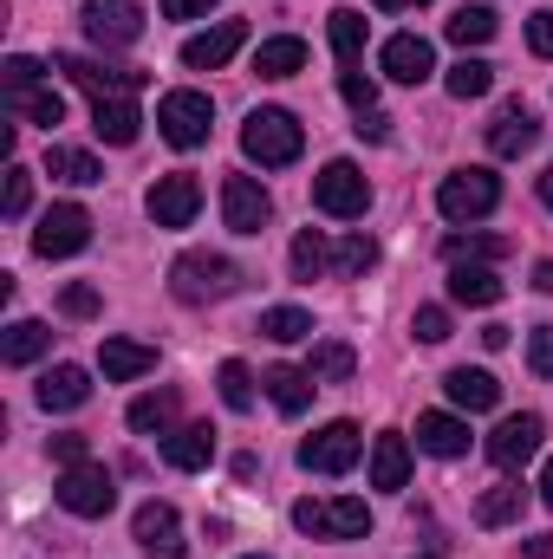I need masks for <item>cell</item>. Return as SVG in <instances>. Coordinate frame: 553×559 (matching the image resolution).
I'll list each match as a JSON object with an SVG mask.
<instances>
[{"label":"cell","mask_w":553,"mask_h":559,"mask_svg":"<svg viewBox=\"0 0 553 559\" xmlns=\"http://www.w3.org/2000/svg\"><path fill=\"white\" fill-rule=\"evenodd\" d=\"M248 559H261V554H248Z\"/></svg>","instance_id":"obj_59"},{"label":"cell","mask_w":553,"mask_h":559,"mask_svg":"<svg viewBox=\"0 0 553 559\" xmlns=\"http://www.w3.org/2000/svg\"><path fill=\"white\" fill-rule=\"evenodd\" d=\"M528 46H534L541 59H553V7H541V13L528 20Z\"/></svg>","instance_id":"obj_49"},{"label":"cell","mask_w":553,"mask_h":559,"mask_svg":"<svg viewBox=\"0 0 553 559\" xmlns=\"http://www.w3.org/2000/svg\"><path fill=\"white\" fill-rule=\"evenodd\" d=\"M92 404V371L85 365H52L39 378V411H79Z\"/></svg>","instance_id":"obj_21"},{"label":"cell","mask_w":553,"mask_h":559,"mask_svg":"<svg viewBox=\"0 0 553 559\" xmlns=\"http://www.w3.org/2000/svg\"><path fill=\"white\" fill-rule=\"evenodd\" d=\"M436 209L449 222H482V215L502 209V176L495 169H456V176L436 182Z\"/></svg>","instance_id":"obj_5"},{"label":"cell","mask_w":553,"mask_h":559,"mask_svg":"<svg viewBox=\"0 0 553 559\" xmlns=\"http://www.w3.org/2000/svg\"><path fill=\"white\" fill-rule=\"evenodd\" d=\"M46 345H52V332H46L39 319H13V325L0 332V358H7V365H33Z\"/></svg>","instance_id":"obj_31"},{"label":"cell","mask_w":553,"mask_h":559,"mask_svg":"<svg viewBox=\"0 0 553 559\" xmlns=\"http://www.w3.org/2000/svg\"><path fill=\"white\" fill-rule=\"evenodd\" d=\"M416 449L456 462V455H469V423L449 417V411H423V417H416Z\"/></svg>","instance_id":"obj_20"},{"label":"cell","mask_w":553,"mask_h":559,"mask_svg":"<svg viewBox=\"0 0 553 559\" xmlns=\"http://www.w3.org/2000/svg\"><path fill=\"white\" fill-rule=\"evenodd\" d=\"M378 66H385L398 85H423V79L436 72V52H430V39H416V33H398V39H385Z\"/></svg>","instance_id":"obj_17"},{"label":"cell","mask_w":553,"mask_h":559,"mask_svg":"<svg viewBox=\"0 0 553 559\" xmlns=\"http://www.w3.org/2000/svg\"><path fill=\"white\" fill-rule=\"evenodd\" d=\"M59 306H66L72 319H98V286H85V280H72V286L59 293Z\"/></svg>","instance_id":"obj_46"},{"label":"cell","mask_w":553,"mask_h":559,"mask_svg":"<svg viewBox=\"0 0 553 559\" xmlns=\"http://www.w3.org/2000/svg\"><path fill=\"white\" fill-rule=\"evenodd\" d=\"M156 131H163V143H176V150H202L209 131H215L209 92H169V98L156 105Z\"/></svg>","instance_id":"obj_8"},{"label":"cell","mask_w":553,"mask_h":559,"mask_svg":"<svg viewBox=\"0 0 553 559\" xmlns=\"http://www.w3.org/2000/svg\"><path fill=\"white\" fill-rule=\"evenodd\" d=\"M52 66H59L79 92H92V98H131V92H143V72L105 66V59H85V52H59Z\"/></svg>","instance_id":"obj_11"},{"label":"cell","mask_w":553,"mask_h":559,"mask_svg":"<svg viewBox=\"0 0 553 559\" xmlns=\"http://www.w3.org/2000/svg\"><path fill=\"white\" fill-rule=\"evenodd\" d=\"M52 495H59V508L79 514V521H105V514L118 508V481H111V468H98V462H72Z\"/></svg>","instance_id":"obj_6"},{"label":"cell","mask_w":553,"mask_h":559,"mask_svg":"<svg viewBox=\"0 0 553 559\" xmlns=\"http://www.w3.org/2000/svg\"><path fill=\"white\" fill-rule=\"evenodd\" d=\"M215 0H163V20H202Z\"/></svg>","instance_id":"obj_50"},{"label":"cell","mask_w":553,"mask_h":559,"mask_svg":"<svg viewBox=\"0 0 553 559\" xmlns=\"http://www.w3.org/2000/svg\"><path fill=\"white\" fill-rule=\"evenodd\" d=\"M411 332L423 338V345H443V338H449V312H443V306H416Z\"/></svg>","instance_id":"obj_44"},{"label":"cell","mask_w":553,"mask_h":559,"mask_svg":"<svg viewBox=\"0 0 553 559\" xmlns=\"http://www.w3.org/2000/svg\"><path fill=\"white\" fill-rule=\"evenodd\" d=\"M541 436H548V423L534 417V411L502 417V429L489 436V462H495V468H528V462L541 455Z\"/></svg>","instance_id":"obj_14"},{"label":"cell","mask_w":553,"mask_h":559,"mask_svg":"<svg viewBox=\"0 0 553 559\" xmlns=\"http://www.w3.org/2000/svg\"><path fill=\"white\" fill-rule=\"evenodd\" d=\"M169 423H176V391H150V397H138L131 404V429H156V436H169Z\"/></svg>","instance_id":"obj_38"},{"label":"cell","mask_w":553,"mask_h":559,"mask_svg":"<svg viewBox=\"0 0 553 559\" xmlns=\"http://www.w3.org/2000/svg\"><path fill=\"white\" fill-rule=\"evenodd\" d=\"M332 52H339V66H345V72L358 66V52H365V13H352V7H339V13H332Z\"/></svg>","instance_id":"obj_37"},{"label":"cell","mask_w":553,"mask_h":559,"mask_svg":"<svg viewBox=\"0 0 553 559\" xmlns=\"http://www.w3.org/2000/svg\"><path fill=\"white\" fill-rule=\"evenodd\" d=\"M0 79H7V92H20V85H39V59H26V52H13V59L0 66Z\"/></svg>","instance_id":"obj_48"},{"label":"cell","mask_w":553,"mask_h":559,"mask_svg":"<svg viewBox=\"0 0 553 559\" xmlns=\"http://www.w3.org/2000/svg\"><path fill=\"white\" fill-rule=\"evenodd\" d=\"M443 391H449V404H456V411H469V417H482V411H495V404H502L495 371H475V365H456V371L443 378Z\"/></svg>","instance_id":"obj_18"},{"label":"cell","mask_w":553,"mask_h":559,"mask_svg":"<svg viewBox=\"0 0 553 559\" xmlns=\"http://www.w3.org/2000/svg\"><path fill=\"white\" fill-rule=\"evenodd\" d=\"M261 332H268L274 345H299V338H313V319H306L299 306H268V312H261Z\"/></svg>","instance_id":"obj_39"},{"label":"cell","mask_w":553,"mask_h":559,"mask_svg":"<svg viewBox=\"0 0 553 559\" xmlns=\"http://www.w3.org/2000/svg\"><path fill=\"white\" fill-rule=\"evenodd\" d=\"M541 202H548V209H553V169H548V176H541Z\"/></svg>","instance_id":"obj_57"},{"label":"cell","mask_w":553,"mask_h":559,"mask_svg":"<svg viewBox=\"0 0 553 559\" xmlns=\"http://www.w3.org/2000/svg\"><path fill=\"white\" fill-rule=\"evenodd\" d=\"M46 176H59V182H72V189L105 182L98 156H92V150H79V143H46Z\"/></svg>","instance_id":"obj_29"},{"label":"cell","mask_w":553,"mask_h":559,"mask_svg":"<svg viewBox=\"0 0 553 559\" xmlns=\"http://www.w3.org/2000/svg\"><path fill=\"white\" fill-rule=\"evenodd\" d=\"M222 222H228V235H261V228L274 222L268 189H261L255 176H228V182H222Z\"/></svg>","instance_id":"obj_13"},{"label":"cell","mask_w":553,"mask_h":559,"mask_svg":"<svg viewBox=\"0 0 553 559\" xmlns=\"http://www.w3.org/2000/svg\"><path fill=\"white\" fill-rule=\"evenodd\" d=\"M79 20H85V33H92L98 46H138L143 39V7L138 0H85Z\"/></svg>","instance_id":"obj_12"},{"label":"cell","mask_w":553,"mask_h":559,"mask_svg":"<svg viewBox=\"0 0 553 559\" xmlns=\"http://www.w3.org/2000/svg\"><path fill=\"white\" fill-rule=\"evenodd\" d=\"M521 554H528V559H553V534H541V540H528Z\"/></svg>","instance_id":"obj_53"},{"label":"cell","mask_w":553,"mask_h":559,"mask_svg":"<svg viewBox=\"0 0 553 559\" xmlns=\"http://www.w3.org/2000/svg\"><path fill=\"white\" fill-rule=\"evenodd\" d=\"M319 384H345L352 371H358V358H352V345H313V365H306Z\"/></svg>","instance_id":"obj_40"},{"label":"cell","mask_w":553,"mask_h":559,"mask_svg":"<svg viewBox=\"0 0 553 559\" xmlns=\"http://www.w3.org/2000/svg\"><path fill=\"white\" fill-rule=\"evenodd\" d=\"M508 286L495 280V267H482V261H449V299L456 306H495Z\"/></svg>","instance_id":"obj_26"},{"label":"cell","mask_w":553,"mask_h":559,"mask_svg":"<svg viewBox=\"0 0 553 559\" xmlns=\"http://www.w3.org/2000/svg\"><path fill=\"white\" fill-rule=\"evenodd\" d=\"M242 150H248V163H261V169H286L299 150H306V131H299V118L293 111H248V124H242Z\"/></svg>","instance_id":"obj_2"},{"label":"cell","mask_w":553,"mask_h":559,"mask_svg":"<svg viewBox=\"0 0 553 559\" xmlns=\"http://www.w3.org/2000/svg\"><path fill=\"white\" fill-rule=\"evenodd\" d=\"M416 7H430V0H378V13H416Z\"/></svg>","instance_id":"obj_54"},{"label":"cell","mask_w":553,"mask_h":559,"mask_svg":"<svg viewBox=\"0 0 553 559\" xmlns=\"http://www.w3.org/2000/svg\"><path fill=\"white\" fill-rule=\"evenodd\" d=\"M313 209L319 215H332V222H358L365 209H372V182H365V169L358 163H326L319 176H313Z\"/></svg>","instance_id":"obj_4"},{"label":"cell","mask_w":553,"mask_h":559,"mask_svg":"<svg viewBox=\"0 0 553 559\" xmlns=\"http://www.w3.org/2000/svg\"><path fill=\"white\" fill-rule=\"evenodd\" d=\"M534 143H541L534 111H528V105H502V118L489 124V150H495V156H528Z\"/></svg>","instance_id":"obj_23"},{"label":"cell","mask_w":553,"mask_h":559,"mask_svg":"<svg viewBox=\"0 0 553 559\" xmlns=\"http://www.w3.org/2000/svg\"><path fill=\"white\" fill-rule=\"evenodd\" d=\"M261 384H268V397H274L280 417H299V411L313 404V391H319V378H313V371H299V365H274Z\"/></svg>","instance_id":"obj_27"},{"label":"cell","mask_w":553,"mask_h":559,"mask_svg":"<svg viewBox=\"0 0 553 559\" xmlns=\"http://www.w3.org/2000/svg\"><path fill=\"white\" fill-rule=\"evenodd\" d=\"M255 72H261V79H293V72H306V39H293V33L261 39V52H255Z\"/></svg>","instance_id":"obj_30"},{"label":"cell","mask_w":553,"mask_h":559,"mask_svg":"<svg viewBox=\"0 0 553 559\" xmlns=\"http://www.w3.org/2000/svg\"><path fill=\"white\" fill-rule=\"evenodd\" d=\"M26 202H33V176L13 163V169H7V195H0V209H7V215H26Z\"/></svg>","instance_id":"obj_45"},{"label":"cell","mask_w":553,"mask_h":559,"mask_svg":"<svg viewBox=\"0 0 553 559\" xmlns=\"http://www.w3.org/2000/svg\"><path fill=\"white\" fill-rule=\"evenodd\" d=\"M286 261H293V280H319L326 267H332V248H326V235H319V228H299Z\"/></svg>","instance_id":"obj_33"},{"label":"cell","mask_w":553,"mask_h":559,"mask_svg":"<svg viewBox=\"0 0 553 559\" xmlns=\"http://www.w3.org/2000/svg\"><path fill=\"white\" fill-rule=\"evenodd\" d=\"M339 92H345V105H352L358 118H365V111H378V85H372L358 66H352V72H339Z\"/></svg>","instance_id":"obj_43"},{"label":"cell","mask_w":553,"mask_h":559,"mask_svg":"<svg viewBox=\"0 0 553 559\" xmlns=\"http://www.w3.org/2000/svg\"><path fill=\"white\" fill-rule=\"evenodd\" d=\"M534 286H541V293H553V261H541V267H534Z\"/></svg>","instance_id":"obj_55"},{"label":"cell","mask_w":553,"mask_h":559,"mask_svg":"<svg viewBox=\"0 0 553 559\" xmlns=\"http://www.w3.org/2000/svg\"><path fill=\"white\" fill-rule=\"evenodd\" d=\"M215 391H222L228 411H248V404H255V371H248L242 358H228V365L215 371Z\"/></svg>","instance_id":"obj_41"},{"label":"cell","mask_w":553,"mask_h":559,"mask_svg":"<svg viewBox=\"0 0 553 559\" xmlns=\"http://www.w3.org/2000/svg\"><path fill=\"white\" fill-rule=\"evenodd\" d=\"M358 138L385 143V138H391V124H385V118H378V111H365V118H358Z\"/></svg>","instance_id":"obj_52"},{"label":"cell","mask_w":553,"mask_h":559,"mask_svg":"<svg viewBox=\"0 0 553 559\" xmlns=\"http://www.w3.org/2000/svg\"><path fill=\"white\" fill-rule=\"evenodd\" d=\"M163 462H169V468H183V475L209 468V462H215V429H202V423L169 429V436H163Z\"/></svg>","instance_id":"obj_22"},{"label":"cell","mask_w":553,"mask_h":559,"mask_svg":"<svg viewBox=\"0 0 553 559\" xmlns=\"http://www.w3.org/2000/svg\"><path fill=\"white\" fill-rule=\"evenodd\" d=\"M7 111L26 118V124H39V131L66 124V98H59L52 85H20V92H7Z\"/></svg>","instance_id":"obj_28"},{"label":"cell","mask_w":553,"mask_h":559,"mask_svg":"<svg viewBox=\"0 0 553 559\" xmlns=\"http://www.w3.org/2000/svg\"><path fill=\"white\" fill-rule=\"evenodd\" d=\"M92 131L105 143H118V150H131L143 138V111L131 98H92Z\"/></svg>","instance_id":"obj_24"},{"label":"cell","mask_w":553,"mask_h":559,"mask_svg":"<svg viewBox=\"0 0 553 559\" xmlns=\"http://www.w3.org/2000/svg\"><path fill=\"white\" fill-rule=\"evenodd\" d=\"M423 559H443V554H423Z\"/></svg>","instance_id":"obj_58"},{"label":"cell","mask_w":553,"mask_h":559,"mask_svg":"<svg viewBox=\"0 0 553 559\" xmlns=\"http://www.w3.org/2000/svg\"><path fill=\"white\" fill-rule=\"evenodd\" d=\"M98 371H105V384H131V378H143V371H156V345H138V338H105Z\"/></svg>","instance_id":"obj_25"},{"label":"cell","mask_w":553,"mask_h":559,"mask_svg":"<svg viewBox=\"0 0 553 559\" xmlns=\"http://www.w3.org/2000/svg\"><path fill=\"white\" fill-rule=\"evenodd\" d=\"M52 455L72 468V462H85V436H52Z\"/></svg>","instance_id":"obj_51"},{"label":"cell","mask_w":553,"mask_h":559,"mask_svg":"<svg viewBox=\"0 0 553 559\" xmlns=\"http://www.w3.org/2000/svg\"><path fill=\"white\" fill-rule=\"evenodd\" d=\"M372 261H378V241H372V235H352V241L332 248V267H339V274H365Z\"/></svg>","instance_id":"obj_42"},{"label":"cell","mask_w":553,"mask_h":559,"mask_svg":"<svg viewBox=\"0 0 553 559\" xmlns=\"http://www.w3.org/2000/svg\"><path fill=\"white\" fill-rule=\"evenodd\" d=\"M495 26H502V20H495L489 7H456L443 33H449V39H456V46L469 52V46H489V39H495Z\"/></svg>","instance_id":"obj_32"},{"label":"cell","mask_w":553,"mask_h":559,"mask_svg":"<svg viewBox=\"0 0 553 559\" xmlns=\"http://www.w3.org/2000/svg\"><path fill=\"white\" fill-rule=\"evenodd\" d=\"M541 501L553 508V455H548V468H541Z\"/></svg>","instance_id":"obj_56"},{"label":"cell","mask_w":553,"mask_h":559,"mask_svg":"<svg viewBox=\"0 0 553 559\" xmlns=\"http://www.w3.org/2000/svg\"><path fill=\"white\" fill-rule=\"evenodd\" d=\"M508 248L515 241H502V235H449L443 241V261H482L489 267V261H508Z\"/></svg>","instance_id":"obj_35"},{"label":"cell","mask_w":553,"mask_h":559,"mask_svg":"<svg viewBox=\"0 0 553 559\" xmlns=\"http://www.w3.org/2000/svg\"><path fill=\"white\" fill-rule=\"evenodd\" d=\"M528 365H534V378H553V325H534V338H528Z\"/></svg>","instance_id":"obj_47"},{"label":"cell","mask_w":553,"mask_h":559,"mask_svg":"<svg viewBox=\"0 0 553 559\" xmlns=\"http://www.w3.org/2000/svg\"><path fill=\"white\" fill-rule=\"evenodd\" d=\"M443 85H449V98H489L495 66H489V59H456V66L443 72Z\"/></svg>","instance_id":"obj_34"},{"label":"cell","mask_w":553,"mask_h":559,"mask_svg":"<svg viewBox=\"0 0 553 559\" xmlns=\"http://www.w3.org/2000/svg\"><path fill=\"white\" fill-rule=\"evenodd\" d=\"M372 488H385V495H404L411 488V442L398 429H385L372 442Z\"/></svg>","instance_id":"obj_19"},{"label":"cell","mask_w":553,"mask_h":559,"mask_svg":"<svg viewBox=\"0 0 553 559\" xmlns=\"http://www.w3.org/2000/svg\"><path fill=\"white\" fill-rule=\"evenodd\" d=\"M358 455H365V436H358V423H345V417L313 429L299 442V468L306 475H345V468H358Z\"/></svg>","instance_id":"obj_7"},{"label":"cell","mask_w":553,"mask_h":559,"mask_svg":"<svg viewBox=\"0 0 553 559\" xmlns=\"http://www.w3.org/2000/svg\"><path fill=\"white\" fill-rule=\"evenodd\" d=\"M143 209H150V222H156V228H189V222H196V209H202V182H196L189 169L156 176V182H150V195H143Z\"/></svg>","instance_id":"obj_10"},{"label":"cell","mask_w":553,"mask_h":559,"mask_svg":"<svg viewBox=\"0 0 553 559\" xmlns=\"http://www.w3.org/2000/svg\"><path fill=\"white\" fill-rule=\"evenodd\" d=\"M293 527L313 534V540H365V534H372V508L352 501V495H332V501H293Z\"/></svg>","instance_id":"obj_3"},{"label":"cell","mask_w":553,"mask_h":559,"mask_svg":"<svg viewBox=\"0 0 553 559\" xmlns=\"http://www.w3.org/2000/svg\"><path fill=\"white\" fill-rule=\"evenodd\" d=\"M131 534H138V547L150 559H183L189 554V547H183V521H176L169 501H143L138 521H131Z\"/></svg>","instance_id":"obj_16"},{"label":"cell","mask_w":553,"mask_h":559,"mask_svg":"<svg viewBox=\"0 0 553 559\" xmlns=\"http://www.w3.org/2000/svg\"><path fill=\"white\" fill-rule=\"evenodd\" d=\"M235 286H242V267H235L228 254H209V248H189V254H176V267H169V293H176L183 306L228 299Z\"/></svg>","instance_id":"obj_1"},{"label":"cell","mask_w":553,"mask_h":559,"mask_svg":"<svg viewBox=\"0 0 553 559\" xmlns=\"http://www.w3.org/2000/svg\"><path fill=\"white\" fill-rule=\"evenodd\" d=\"M85 241H92V215H85L79 202H52V209L39 215V228H33V254H39V261H72Z\"/></svg>","instance_id":"obj_9"},{"label":"cell","mask_w":553,"mask_h":559,"mask_svg":"<svg viewBox=\"0 0 553 559\" xmlns=\"http://www.w3.org/2000/svg\"><path fill=\"white\" fill-rule=\"evenodd\" d=\"M521 508H528V495H521L515 481H502V488H489V495L475 501V521H482V527H508V521H521Z\"/></svg>","instance_id":"obj_36"},{"label":"cell","mask_w":553,"mask_h":559,"mask_svg":"<svg viewBox=\"0 0 553 559\" xmlns=\"http://www.w3.org/2000/svg\"><path fill=\"white\" fill-rule=\"evenodd\" d=\"M242 46H248V26H242V20H222V26L183 39V66H189V72H222Z\"/></svg>","instance_id":"obj_15"}]
</instances>
